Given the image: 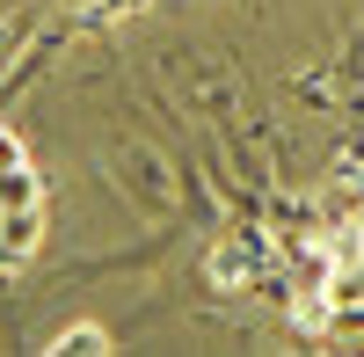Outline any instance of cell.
I'll list each match as a JSON object with an SVG mask.
<instances>
[{
  "mask_svg": "<svg viewBox=\"0 0 364 357\" xmlns=\"http://www.w3.org/2000/svg\"><path fill=\"white\" fill-rule=\"evenodd\" d=\"M37 241H44V183L22 154V139L0 132V270H22Z\"/></svg>",
  "mask_w": 364,
  "mask_h": 357,
  "instance_id": "6da1fadb",
  "label": "cell"
},
{
  "mask_svg": "<svg viewBox=\"0 0 364 357\" xmlns=\"http://www.w3.org/2000/svg\"><path fill=\"white\" fill-rule=\"evenodd\" d=\"M51 350H58V357H80V350H109V336H102V329H66Z\"/></svg>",
  "mask_w": 364,
  "mask_h": 357,
  "instance_id": "7a4b0ae2",
  "label": "cell"
}]
</instances>
